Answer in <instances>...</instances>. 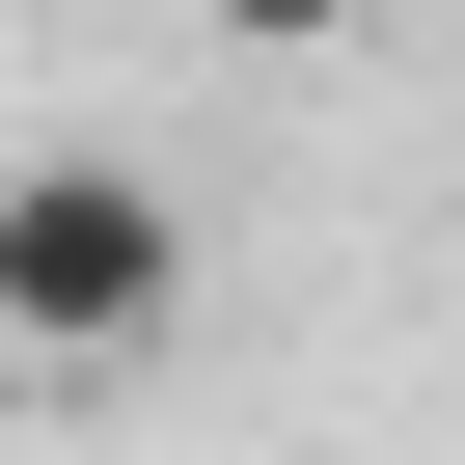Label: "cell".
I'll return each instance as SVG.
<instances>
[{
    "label": "cell",
    "instance_id": "6da1fadb",
    "mask_svg": "<svg viewBox=\"0 0 465 465\" xmlns=\"http://www.w3.org/2000/svg\"><path fill=\"white\" fill-rule=\"evenodd\" d=\"M192 329V192L55 137V164H0V356H164Z\"/></svg>",
    "mask_w": 465,
    "mask_h": 465
}]
</instances>
